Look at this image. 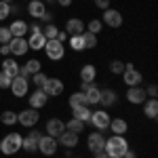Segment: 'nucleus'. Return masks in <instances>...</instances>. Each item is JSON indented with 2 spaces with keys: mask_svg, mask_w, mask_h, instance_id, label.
Here are the masks:
<instances>
[{
  "mask_svg": "<svg viewBox=\"0 0 158 158\" xmlns=\"http://www.w3.org/2000/svg\"><path fill=\"white\" fill-rule=\"evenodd\" d=\"M11 76H6L4 72H0V89H11Z\"/></svg>",
  "mask_w": 158,
  "mask_h": 158,
  "instance_id": "a19ab883",
  "label": "nucleus"
},
{
  "mask_svg": "<svg viewBox=\"0 0 158 158\" xmlns=\"http://www.w3.org/2000/svg\"><path fill=\"white\" fill-rule=\"evenodd\" d=\"M57 32H59V27L55 23H47L44 30H42V36L47 38V40H55V38H57Z\"/></svg>",
  "mask_w": 158,
  "mask_h": 158,
  "instance_id": "473e14b6",
  "label": "nucleus"
},
{
  "mask_svg": "<svg viewBox=\"0 0 158 158\" xmlns=\"http://www.w3.org/2000/svg\"><path fill=\"white\" fill-rule=\"evenodd\" d=\"M0 72H4L6 76H11V78H15L17 74H19V63L15 59H4L2 61V70Z\"/></svg>",
  "mask_w": 158,
  "mask_h": 158,
  "instance_id": "a878e982",
  "label": "nucleus"
},
{
  "mask_svg": "<svg viewBox=\"0 0 158 158\" xmlns=\"http://www.w3.org/2000/svg\"><path fill=\"white\" fill-rule=\"evenodd\" d=\"M95 6L101 9V11H106V9H110V0H95Z\"/></svg>",
  "mask_w": 158,
  "mask_h": 158,
  "instance_id": "79ce46f5",
  "label": "nucleus"
},
{
  "mask_svg": "<svg viewBox=\"0 0 158 158\" xmlns=\"http://www.w3.org/2000/svg\"><path fill=\"white\" fill-rule=\"evenodd\" d=\"M86 146H89V150H91L93 154L101 152V150H103V146H106V137H103V133H99V131L91 133L89 137H86Z\"/></svg>",
  "mask_w": 158,
  "mask_h": 158,
  "instance_id": "1a4fd4ad",
  "label": "nucleus"
},
{
  "mask_svg": "<svg viewBox=\"0 0 158 158\" xmlns=\"http://www.w3.org/2000/svg\"><path fill=\"white\" fill-rule=\"evenodd\" d=\"M44 44H47V38L42 36V32L40 34H30V38H27V47L32 51H42Z\"/></svg>",
  "mask_w": 158,
  "mask_h": 158,
  "instance_id": "412c9836",
  "label": "nucleus"
},
{
  "mask_svg": "<svg viewBox=\"0 0 158 158\" xmlns=\"http://www.w3.org/2000/svg\"><path fill=\"white\" fill-rule=\"evenodd\" d=\"M0 2H6V4H11V0H0Z\"/></svg>",
  "mask_w": 158,
  "mask_h": 158,
  "instance_id": "603ef678",
  "label": "nucleus"
},
{
  "mask_svg": "<svg viewBox=\"0 0 158 158\" xmlns=\"http://www.w3.org/2000/svg\"><path fill=\"white\" fill-rule=\"evenodd\" d=\"M11 30L9 27H0V44H6V42H11Z\"/></svg>",
  "mask_w": 158,
  "mask_h": 158,
  "instance_id": "58836bf2",
  "label": "nucleus"
},
{
  "mask_svg": "<svg viewBox=\"0 0 158 158\" xmlns=\"http://www.w3.org/2000/svg\"><path fill=\"white\" fill-rule=\"evenodd\" d=\"M110 72H112V74H122V72H124V63L118 61V59L110 61Z\"/></svg>",
  "mask_w": 158,
  "mask_h": 158,
  "instance_id": "4c0bfd02",
  "label": "nucleus"
},
{
  "mask_svg": "<svg viewBox=\"0 0 158 158\" xmlns=\"http://www.w3.org/2000/svg\"><path fill=\"white\" fill-rule=\"evenodd\" d=\"M57 2H59L61 6H70L72 4V0H57Z\"/></svg>",
  "mask_w": 158,
  "mask_h": 158,
  "instance_id": "8fccbe9b",
  "label": "nucleus"
},
{
  "mask_svg": "<svg viewBox=\"0 0 158 158\" xmlns=\"http://www.w3.org/2000/svg\"><path fill=\"white\" fill-rule=\"evenodd\" d=\"M11 36L13 38H23L25 34H27V23H25L23 19H17V21H13L11 23Z\"/></svg>",
  "mask_w": 158,
  "mask_h": 158,
  "instance_id": "aec40b11",
  "label": "nucleus"
},
{
  "mask_svg": "<svg viewBox=\"0 0 158 158\" xmlns=\"http://www.w3.org/2000/svg\"><path fill=\"white\" fill-rule=\"evenodd\" d=\"M70 47H72L76 53L85 51V40H82V34H78V36H70Z\"/></svg>",
  "mask_w": 158,
  "mask_h": 158,
  "instance_id": "f704fd0d",
  "label": "nucleus"
},
{
  "mask_svg": "<svg viewBox=\"0 0 158 158\" xmlns=\"http://www.w3.org/2000/svg\"><path fill=\"white\" fill-rule=\"evenodd\" d=\"M27 30H30L32 34H40V32H42V25H40V23H32Z\"/></svg>",
  "mask_w": 158,
  "mask_h": 158,
  "instance_id": "c03bdc74",
  "label": "nucleus"
},
{
  "mask_svg": "<svg viewBox=\"0 0 158 158\" xmlns=\"http://www.w3.org/2000/svg\"><path fill=\"white\" fill-rule=\"evenodd\" d=\"M127 150H129V141L124 139V135H112L110 139H106V146H103V152L110 158H122Z\"/></svg>",
  "mask_w": 158,
  "mask_h": 158,
  "instance_id": "f257e3e1",
  "label": "nucleus"
},
{
  "mask_svg": "<svg viewBox=\"0 0 158 158\" xmlns=\"http://www.w3.org/2000/svg\"><path fill=\"white\" fill-rule=\"evenodd\" d=\"M55 40H59L61 44H63V42L68 40V34H65V32H61V30H59V32H57V38H55Z\"/></svg>",
  "mask_w": 158,
  "mask_h": 158,
  "instance_id": "a18cd8bd",
  "label": "nucleus"
},
{
  "mask_svg": "<svg viewBox=\"0 0 158 158\" xmlns=\"http://www.w3.org/2000/svg\"><path fill=\"white\" fill-rule=\"evenodd\" d=\"M27 85H30V80L23 78V76H15L11 80V93L15 97H25L27 95Z\"/></svg>",
  "mask_w": 158,
  "mask_h": 158,
  "instance_id": "6e6552de",
  "label": "nucleus"
},
{
  "mask_svg": "<svg viewBox=\"0 0 158 158\" xmlns=\"http://www.w3.org/2000/svg\"><path fill=\"white\" fill-rule=\"evenodd\" d=\"M65 131H72V133L80 135L82 131H85V122H82V120H76V118H72L70 122H65Z\"/></svg>",
  "mask_w": 158,
  "mask_h": 158,
  "instance_id": "c85d7f7f",
  "label": "nucleus"
},
{
  "mask_svg": "<svg viewBox=\"0 0 158 158\" xmlns=\"http://www.w3.org/2000/svg\"><path fill=\"white\" fill-rule=\"evenodd\" d=\"M101 23L110 25V27H120L122 25V15L116 9H106L103 11V19H101Z\"/></svg>",
  "mask_w": 158,
  "mask_h": 158,
  "instance_id": "f8f14e48",
  "label": "nucleus"
},
{
  "mask_svg": "<svg viewBox=\"0 0 158 158\" xmlns=\"http://www.w3.org/2000/svg\"><path fill=\"white\" fill-rule=\"evenodd\" d=\"M122 158H137V154H135L133 150H127V152H124V156Z\"/></svg>",
  "mask_w": 158,
  "mask_h": 158,
  "instance_id": "09e8293b",
  "label": "nucleus"
},
{
  "mask_svg": "<svg viewBox=\"0 0 158 158\" xmlns=\"http://www.w3.org/2000/svg\"><path fill=\"white\" fill-rule=\"evenodd\" d=\"M21 135L19 133H11L6 135L2 141H0V152L4 154V156H13V154H17L19 150H21Z\"/></svg>",
  "mask_w": 158,
  "mask_h": 158,
  "instance_id": "f03ea898",
  "label": "nucleus"
},
{
  "mask_svg": "<svg viewBox=\"0 0 158 158\" xmlns=\"http://www.w3.org/2000/svg\"><path fill=\"white\" fill-rule=\"evenodd\" d=\"M78 137H80V135L72 133V131H63V133H61L59 137H57V143L65 146L68 150H72V148H76V146H78Z\"/></svg>",
  "mask_w": 158,
  "mask_h": 158,
  "instance_id": "a211bd4d",
  "label": "nucleus"
},
{
  "mask_svg": "<svg viewBox=\"0 0 158 158\" xmlns=\"http://www.w3.org/2000/svg\"><path fill=\"white\" fill-rule=\"evenodd\" d=\"M30 137H32V139H40V137H42V133H40V131H30Z\"/></svg>",
  "mask_w": 158,
  "mask_h": 158,
  "instance_id": "de8ad7c7",
  "label": "nucleus"
},
{
  "mask_svg": "<svg viewBox=\"0 0 158 158\" xmlns=\"http://www.w3.org/2000/svg\"><path fill=\"white\" fill-rule=\"evenodd\" d=\"M146 89L143 86H129V91H127V99H129V103H135V106H139V103H143L146 101Z\"/></svg>",
  "mask_w": 158,
  "mask_h": 158,
  "instance_id": "ddd939ff",
  "label": "nucleus"
},
{
  "mask_svg": "<svg viewBox=\"0 0 158 158\" xmlns=\"http://www.w3.org/2000/svg\"><path fill=\"white\" fill-rule=\"evenodd\" d=\"M9 47H11V55H15V57H21V55H25V53H27V49H30L25 38H11Z\"/></svg>",
  "mask_w": 158,
  "mask_h": 158,
  "instance_id": "dca6fc26",
  "label": "nucleus"
},
{
  "mask_svg": "<svg viewBox=\"0 0 158 158\" xmlns=\"http://www.w3.org/2000/svg\"><path fill=\"white\" fill-rule=\"evenodd\" d=\"M91 112H93V110L89 108V106H78V108H72L74 118H76V120H82V122H89Z\"/></svg>",
  "mask_w": 158,
  "mask_h": 158,
  "instance_id": "cd10ccee",
  "label": "nucleus"
},
{
  "mask_svg": "<svg viewBox=\"0 0 158 158\" xmlns=\"http://www.w3.org/2000/svg\"><path fill=\"white\" fill-rule=\"evenodd\" d=\"M38 120H40V114H38V110H34V108H25L17 114V122H19L21 127H36Z\"/></svg>",
  "mask_w": 158,
  "mask_h": 158,
  "instance_id": "20e7f679",
  "label": "nucleus"
},
{
  "mask_svg": "<svg viewBox=\"0 0 158 158\" xmlns=\"http://www.w3.org/2000/svg\"><path fill=\"white\" fill-rule=\"evenodd\" d=\"M146 95H148V97H156V95H158V86L156 85H150V86H148V91H146Z\"/></svg>",
  "mask_w": 158,
  "mask_h": 158,
  "instance_id": "37998d69",
  "label": "nucleus"
},
{
  "mask_svg": "<svg viewBox=\"0 0 158 158\" xmlns=\"http://www.w3.org/2000/svg\"><path fill=\"white\" fill-rule=\"evenodd\" d=\"M78 106H86V97L82 91H76L70 97V108H78Z\"/></svg>",
  "mask_w": 158,
  "mask_h": 158,
  "instance_id": "c756f323",
  "label": "nucleus"
},
{
  "mask_svg": "<svg viewBox=\"0 0 158 158\" xmlns=\"http://www.w3.org/2000/svg\"><path fill=\"white\" fill-rule=\"evenodd\" d=\"M11 15V4H6V2H0V21L2 19H6Z\"/></svg>",
  "mask_w": 158,
  "mask_h": 158,
  "instance_id": "ea45409f",
  "label": "nucleus"
},
{
  "mask_svg": "<svg viewBox=\"0 0 158 158\" xmlns=\"http://www.w3.org/2000/svg\"><path fill=\"white\" fill-rule=\"evenodd\" d=\"M95 76H97V68L93 63L82 65V70H80V80L82 82H95Z\"/></svg>",
  "mask_w": 158,
  "mask_h": 158,
  "instance_id": "4be33fe9",
  "label": "nucleus"
},
{
  "mask_svg": "<svg viewBox=\"0 0 158 158\" xmlns=\"http://www.w3.org/2000/svg\"><path fill=\"white\" fill-rule=\"evenodd\" d=\"M143 114H146L148 118H152V120L158 116V101H156V97H150V99L143 101Z\"/></svg>",
  "mask_w": 158,
  "mask_h": 158,
  "instance_id": "5701e85b",
  "label": "nucleus"
},
{
  "mask_svg": "<svg viewBox=\"0 0 158 158\" xmlns=\"http://www.w3.org/2000/svg\"><path fill=\"white\" fill-rule=\"evenodd\" d=\"M78 158H80V156H78Z\"/></svg>",
  "mask_w": 158,
  "mask_h": 158,
  "instance_id": "5fc2aeb1",
  "label": "nucleus"
},
{
  "mask_svg": "<svg viewBox=\"0 0 158 158\" xmlns=\"http://www.w3.org/2000/svg\"><path fill=\"white\" fill-rule=\"evenodd\" d=\"M108 129H112V133H114V135H124L127 131H129V124H127L124 118H114V120H110Z\"/></svg>",
  "mask_w": 158,
  "mask_h": 158,
  "instance_id": "393cba45",
  "label": "nucleus"
},
{
  "mask_svg": "<svg viewBox=\"0 0 158 158\" xmlns=\"http://www.w3.org/2000/svg\"><path fill=\"white\" fill-rule=\"evenodd\" d=\"M30 78H32V82H34V85H36L38 89H42L49 76H47V74H42V72H38V74H34V76H30Z\"/></svg>",
  "mask_w": 158,
  "mask_h": 158,
  "instance_id": "e433bc0d",
  "label": "nucleus"
},
{
  "mask_svg": "<svg viewBox=\"0 0 158 158\" xmlns=\"http://www.w3.org/2000/svg\"><path fill=\"white\" fill-rule=\"evenodd\" d=\"M0 53H2V55H11V47H9V42L0 47Z\"/></svg>",
  "mask_w": 158,
  "mask_h": 158,
  "instance_id": "49530a36",
  "label": "nucleus"
},
{
  "mask_svg": "<svg viewBox=\"0 0 158 158\" xmlns=\"http://www.w3.org/2000/svg\"><path fill=\"white\" fill-rule=\"evenodd\" d=\"M0 122H2V124H6V127H13V124L17 122V114L11 112V110H6V112H2V114H0Z\"/></svg>",
  "mask_w": 158,
  "mask_h": 158,
  "instance_id": "2f4dec72",
  "label": "nucleus"
},
{
  "mask_svg": "<svg viewBox=\"0 0 158 158\" xmlns=\"http://www.w3.org/2000/svg\"><path fill=\"white\" fill-rule=\"evenodd\" d=\"M27 13L34 17V19H42L44 17V13H47V6H44V2L42 0H30L27 2Z\"/></svg>",
  "mask_w": 158,
  "mask_h": 158,
  "instance_id": "f3484780",
  "label": "nucleus"
},
{
  "mask_svg": "<svg viewBox=\"0 0 158 158\" xmlns=\"http://www.w3.org/2000/svg\"><path fill=\"white\" fill-rule=\"evenodd\" d=\"M95 158H110V156L103 152V150H101V152H97V154H95Z\"/></svg>",
  "mask_w": 158,
  "mask_h": 158,
  "instance_id": "3c124183",
  "label": "nucleus"
},
{
  "mask_svg": "<svg viewBox=\"0 0 158 158\" xmlns=\"http://www.w3.org/2000/svg\"><path fill=\"white\" fill-rule=\"evenodd\" d=\"M27 101H30V108L40 110V108H44V106H47L49 97H47V93H44L42 89H36V91H34V93L27 97Z\"/></svg>",
  "mask_w": 158,
  "mask_h": 158,
  "instance_id": "4468645a",
  "label": "nucleus"
},
{
  "mask_svg": "<svg viewBox=\"0 0 158 158\" xmlns=\"http://www.w3.org/2000/svg\"><path fill=\"white\" fill-rule=\"evenodd\" d=\"M116 91H112V89H103L101 91V99H99V103L103 106V108H110V106H114L116 103Z\"/></svg>",
  "mask_w": 158,
  "mask_h": 158,
  "instance_id": "bb28decb",
  "label": "nucleus"
},
{
  "mask_svg": "<svg viewBox=\"0 0 158 158\" xmlns=\"http://www.w3.org/2000/svg\"><path fill=\"white\" fill-rule=\"evenodd\" d=\"M42 2H53V0H42Z\"/></svg>",
  "mask_w": 158,
  "mask_h": 158,
  "instance_id": "864d4df0",
  "label": "nucleus"
},
{
  "mask_svg": "<svg viewBox=\"0 0 158 158\" xmlns=\"http://www.w3.org/2000/svg\"><path fill=\"white\" fill-rule=\"evenodd\" d=\"M122 80H124V85H127V86H139V85H141V80H143V76H141V72H137V70L133 68V63H124Z\"/></svg>",
  "mask_w": 158,
  "mask_h": 158,
  "instance_id": "39448f33",
  "label": "nucleus"
},
{
  "mask_svg": "<svg viewBox=\"0 0 158 158\" xmlns=\"http://www.w3.org/2000/svg\"><path fill=\"white\" fill-rule=\"evenodd\" d=\"M21 150H25V152L32 154V152H36V150H38V141H36V139H32V137L27 135V137L21 139Z\"/></svg>",
  "mask_w": 158,
  "mask_h": 158,
  "instance_id": "7c9ffc66",
  "label": "nucleus"
},
{
  "mask_svg": "<svg viewBox=\"0 0 158 158\" xmlns=\"http://www.w3.org/2000/svg\"><path fill=\"white\" fill-rule=\"evenodd\" d=\"M42 91L47 93V97H57V95L63 93V82H61L59 78H47Z\"/></svg>",
  "mask_w": 158,
  "mask_h": 158,
  "instance_id": "9d476101",
  "label": "nucleus"
},
{
  "mask_svg": "<svg viewBox=\"0 0 158 158\" xmlns=\"http://www.w3.org/2000/svg\"><path fill=\"white\" fill-rule=\"evenodd\" d=\"M85 97H86V106H95V103H99V99H101V89L91 85L85 91Z\"/></svg>",
  "mask_w": 158,
  "mask_h": 158,
  "instance_id": "b1692460",
  "label": "nucleus"
},
{
  "mask_svg": "<svg viewBox=\"0 0 158 158\" xmlns=\"http://www.w3.org/2000/svg\"><path fill=\"white\" fill-rule=\"evenodd\" d=\"M63 131H65V122L61 120V118H49V120H47V135H51V137L57 139Z\"/></svg>",
  "mask_w": 158,
  "mask_h": 158,
  "instance_id": "2eb2a0df",
  "label": "nucleus"
},
{
  "mask_svg": "<svg viewBox=\"0 0 158 158\" xmlns=\"http://www.w3.org/2000/svg\"><path fill=\"white\" fill-rule=\"evenodd\" d=\"M82 40H85V49H95L97 47V36L91 34V32H82Z\"/></svg>",
  "mask_w": 158,
  "mask_h": 158,
  "instance_id": "72a5a7b5",
  "label": "nucleus"
},
{
  "mask_svg": "<svg viewBox=\"0 0 158 158\" xmlns=\"http://www.w3.org/2000/svg\"><path fill=\"white\" fill-rule=\"evenodd\" d=\"M57 148H59L57 139L51 137V135H42V137L38 139V152L44 154V156H53V154L57 152Z\"/></svg>",
  "mask_w": 158,
  "mask_h": 158,
  "instance_id": "0eeeda50",
  "label": "nucleus"
},
{
  "mask_svg": "<svg viewBox=\"0 0 158 158\" xmlns=\"http://www.w3.org/2000/svg\"><path fill=\"white\" fill-rule=\"evenodd\" d=\"M65 34H70V36H78V34H82L85 32V23L80 21V19H76V17H72V19H68V23H65Z\"/></svg>",
  "mask_w": 158,
  "mask_h": 158,
  "instance_id": "6ab92c4d",
  "label": "nucleus"
},
{
  "mask_svg": "<svg viewBox=\"0 0 158 158\" xmlns=\"http://www.w3.org/2000/svg\"><path fill=\"white\" fill-rule=\"evenodd\" d=\"M44 53H47V57H49L51 61H61L65 57V47L61 44L59 40H47Z\"/></svg>",
  "mask_w": 158,
  "mask_h": 158,
  "instance_id": "7ed1b4c3",
  "label": "nucleus"
},
{
  "mask_svg": "<svg viewBox=\"0 0 158 158\" xmlns=\"http://www.w3.org/2000/svg\"><path fill=\"white\" fill-rule=\"evenodd\" d=\"M101 27H103V23H101L99 19H93V21H89V25H86L85 30H86V32H91V34H95V36H97L99 32H101Z\"/></svg>",
  "mask_w": 158,
  "mask_h": 158,
  "instance_id": "c9c22d12",
  "label": "nucleus"
},
{
  "mask_svg": "<svg viewBox=\"0 0 158 158\" xmlns=\"http://www.w3.org/2000/svg\"><path fill=\"white\" fill-rule=\"evenodd\" d=\"M38 72H42L40 61L38 59H27L25 65H19V74H17V76H23V78L30 80V76H34V74H38Z\"/></svg>",
  "mask_w": 158,
  "mask_h": 158,
  "instance_id": "9b49d317",
  "label": "nucleus"
},
{
  "mask_svg": "<svg viewBox=\"0 0 158 158\" xmlns=\"http://www.w3.org/2000/svg\"><path fill=\"white\" fill-rule=\"evenodd\" d=\"M110 114L106 112V110H95V112H91V118H89V122L97 129V131H106L110 127Z\"/></svg>",
  "mask_w": 158,
  "mask_h": 158,
  "instance_id": "423d86ee",
  "label": "nucleus"
}]
</instances>
